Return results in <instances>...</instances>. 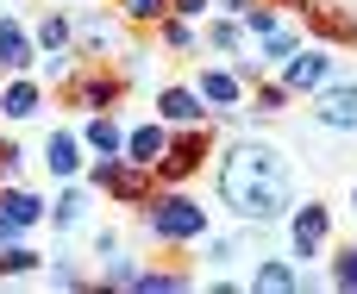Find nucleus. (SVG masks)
I'll list each match as a JSON object with an SVG mask.
<instances>
[{
  "label": "nucleus",
  "instance_id": "27",
  "mask_svg": "<svg viewBox=\"0 0 357 294\" xmlns=\"http://www.w3.org/2000/svg\"><path fill=\"white\" fill-rule=\"evenodd\" d=\"M238 25H245V38H264L270 25H282V13H276L270 0H251V6L238 13Z\"/></svg>",
  "mask_w": 357,
  "mask_h": 294
},
{
  "label": "nucleus",
  "instance_id": "31",
  "mask_svg": "<svg viewBox=\"0 0 357 294\" xmlns=\"http://www.w3.org/2000/svg\"><path fill=\"white\" fill-rule=\"evenodd\" d=\"M333 288L357 294V245H339L333 251Z\"/></svg>",
  "mask_w": 357,
  "mask_h": 294
},
{
  "label": "nucleus",
  "instance_id": "3",
  "mask_svg": "<svg viewBox=\"0 0 357 294\" xmlns=\"http://www.w3.org/2000/svg\"><path fill=\"white\" fill-rule=\"evenodd\" d=\"M144 226H151V238L157 245H195V238H207V213L188 201V194H176V188H151L144 194Z\"/></svg>",
  "mask_w": 357,
  "mask_h": 294
},
{
  "label": "nucleus",
  "instance_id": "10",
  "mask_svg": "<svg viewBox=\"0 0 357 294\" xmlns=\"http://www.w3.org/2000/svg\"><path fill=\"white\" fill-rule=\"evenodd\" d=\"M314 125L326 132H357V82H326L314 94Z\"/></svg>",
  "mask_w": 357,
  "mask_h": 294
},
{
  "label": "nucleus",
  "instance_id": "17",
  "mask_svg": "<svg viewBox=\"0 0 357 294\" xmlns=\"http://www.w3.org/2000/svg\"><path fill=\"white\" fill-rule=\"evenodd\" d=\"M44 107V88L31 82V75H6V88H0V113L6 119H31Z\"/></svg>",
  "mask_w": 357,
  "mask_h": 294
},
{
  "label": "nucleus",
  "instance_id": "30",
  "mask_svg": "<svg viewBox=\"0 0 357 294\" xmlns=\"http://www.w3.org/2000/svg\"><path fill=\"white\" fill-rule=\"evenodd\" d=\"M107 257H113V263H107V276H100V288H132V276H138V257H126L119 245H113Z\"/></svg>",
  "mask_w": 357,
  "mask_h": 294
},
{
  "label": "nucleus",
  "instance_id": "1",
  "mask_svg": "<svg viewBox=\"0 0 357 294\" xmlns=\"http://www.w3.org/2000/svg\"><path fill=\"white\" fill-rule=\"evenodd\" d=\"M220 201L245 219V226H270L289 213L295 201V176H289V157L264 138H238L220 163Z\"/></svg>",
  "mask_w": 357,
  "mask_h": 294
},
{
  "label": "nucleus",
  "instance_id": "12",
  "mask_svg": "<svg viewBox=\"0 0 357 294\" xmlns=\"http://www.w3.org/2000/svg\"><path fill=\"white\" fill-rule=\"evenodd\" d=\"M195 94H201V107H220V113H232V107L245 100V82H238L232 69H213V63H207V69L195 75Z\"/></svg>",
  "mask_w": 357,
  "mask_h": 294
},
{
  "label": "nucleus",
  "instance_id": "35",
  "mask_svg": "<svg viewBox=\"0 0 357 294\" xmlns=\"http://www.w3.org/2000/svg\"><path fill=\"white\" fill-rule=\"evenodd\" d=\"M207 6H213V0H169V13H176V19H201Z\"/></svg>",
  "mask_w": 357,
  "mask_h": 294
},
{
  "label": "nucleus",
  "instance_id": "6",
  "mask_svg": "<svg viewBox=\"0 0 357 294\" xmlns=\"http://www.w3.org/2000/svg\"><path fill=\"white\" fill-rule=\"evenodd\" d=\"M88 182H94L100 194L126 201V207H144V194L157 188V176H151L144 163H132V157H94V163H88Z\"/></svg>",
  "mask_w": 357,
  "mask_h": 294
},
{
  "label": "nucleus",
  "instance_id": "36",
  "mask_svg": "<svg viewBox=\"0 0 357 294\" xmlns=\"http://www.w3.org/2000/svg\"><path fill=\"white\" fill-rule=\"evenodd\" d=\"M276 13H307V0H270Z\"/></svg>",
  "mask_w": 357,
  "mask_h": 294
},
{
  "label": "nucleus",
  "instance_id": "11",
  "mask_svg": "<svg viewBox=\"0 0 357 294\" xmlns=\"http://www.w3.org/2000/svg\"><path fill=\"white\" fill-rule=\"evenodd\" d=\"M44 169H50L56 182L82 176V169H88V144H82L75 132H50V138H44Z\"/></svg>",
  "mask_w": 357,
  "mask_h": 294
},
{
  "label": "nucleus",
  "instance_id": "38",
  "mask_svg": "<svg viewBox=\"0 0 357 294\" xmlns=\"http://www.w3.org/2000/svg\"><path fill=\"white\" fill-rule=\"evenodd\" d=\"M6 238H13V226H6V219H0V245H6Z\"/></svg>",
  "mask_w": 357,
  "mask_h": 294
},
{
  "label": "nucleus",
  "instance_id": "2",
  "mask_svg": "<svg viewBox=\"0 0 357 294\" xmlns=\"http://www.w3.org/2000/svg\"><path fill=\"white\" fill-rule=\"evenodd\" d=\"M69 113H113L126 100V69H113L107 56H75V69L56 82Z\"/></svg>",
  "mask_w": 357,
  "mask_h": 294
},
{
  "label": "nucleus",
  "instance_id": "24",
  "mask_svg": "<svg viewBox=\"0 0 357 294\" xmlns=\"http://www.w3.org/2000/svg\"><path fill=\"white\" fill-rule=\"evenodd\" d=\"M38 263H44V257H38L31 245H13V238L0 245V276H6V282H13V276H31Z\"/></svg>",
  "mask_w": 357,
  "mask_h": 294
},
{
  "label": "nucleus",
  "instance_id": "15",
  "mask_svg": "<svg viewBox=\"0 0 357 294\" xmlns=\"http://www.w3.org/2000/svg\"><path fill=\"white\" fill-rule=\"evenodd\" d=\"M0 219H6L13 232H25V226H38V219H44V201H38L31 188L6 182V188H0Z\"/></svg>",
  "mask_w": 357,
  "mask_h": 294
},
{
  "label": "nucleus",
  "instance_id": "39",
  "mask_svg": "<svg viewBox=\"0 0 357 294\" xmlns=\"http://www.w3.org/2000/svg\"><path fill=\"white\" fill-rule=\"evenodd\" d=\"M351 207H357V188H351Z\"/></svg>",
  "mask_w": 357,
  "mask_h": 294
},
{
  "label": "nucleus",
  "instance_id": "13",
  "mask_svg": "<svg viewBox=\"0 0 357 294\" xmlns=\"http://www.w3.org/2000/svg\"><path fill=\"white\" fill-rule=\"evenodd\" d=\"M31 63H38L31 31H25L19 19H0V69H6V75H31Z\"/></svg>",
  "mask_w": 357,
  "mask_h": 294
},
{
  "label": "nucleus",
  "instance_id": "22",
  "mask_svg": "<svg viewBox=\"0 0 357 294\" xmlns=\"http://www.w3.org/2000/svg\"><path fill=\"white\" fill-rule=\"evenodd\" d=\"M295 44H301V31H295V25H270V31L257 38V63L270 69V63H282V56H289Z\"/></svg>",
  "mask_w": 357,
  "mask_h": 294
},
{
  "label": "nucleus",
  "instance_id": "19",
  "mask_svg": "<svg viewBox=\"0 0 357 294\" xmlns=\"http://www.w3.org/2000/svg\"><path fill=\"white\" fill-rule=\"evenodd\" d=\"M251 288L295 294V288H301V276H295V263H289V257H257V270H251Z\"/></svg>",
  "mask_w": 357,
  "mask_h": 294
},
{
  "label": "nucleus",
  "instance_id": "25",
  "mask_svg": "<svg viewBox=\"0 0 357 294\" xmlns=\"http://www.w3.org/2000/svg\"><path fill=\"white\" fill-rule=\"evenodd\" d=\"M238 44H245V25H238V19H213V25H207V50L238 56Z\"/></svg>",
  "mask_w": 357,
  "mask_h": 294
},
{
  "label": "nucleus",
  "instance_id": "16",
  "mask_svg": "<svg viewBox=\"0 0 357 294\" xmlns=\"http://www.w3.org/2000/svg\"><path fill=\"white\" fill-rule=\"evenodd\" d=\"M163 138H169V125H163V119H144V125H132V132H126V150H119V157H132V163H144V169H151V163L163 157Z\"/></svg>",
  "mask_w": 357,
  "mask_h": 294
},
{
  "label": "nucleus",
  "instance_id": "28",
  "mask_svg": "<svg viewBox=\"0 0 357 294\" xmlns=\"http://www.w3.org/2000/svg\"><path fill=\"white\" fill-rule=\"evenodd\" d=\"M157 38H163V50H195V25H188V19H176V13H163V19H157Z\"/></svg>",
  "mask_w": 357,
  "mask_h": 294
},
{
  "label": "nucleus",
  "instance_id": "18",
  "mask_svg": "<svg viewBox=\"0 0 357 294\" xmlns=\"http://www.w3.org/2000/svg\"><path fill=\"white\" fill-rule=\"evenodd\" d=\"M82 144H88L94 157H119V150H126V132H119V119H113V113H88Z\"/></svg>",
  "mask_w": 357,
  "mask_h": 294
},
{
  "label": "nucleus",
  "instance_id": "5",
  "mask_svg": "<svg viewBox=\"0 0 357 294\" xmlns=\"http://www.w3.org/2000/svg\"><path fill=\"white\" fill-rule=\"evenodd\" d=\"M326 82H339V56H333V44H295L289 56H282V88L289 94H320Z\"/></svg>",
  "mask_w": 357,
  "mask_h": 294
},
{
  "label": "nucleus",
  "instance_id": "7",
  "mask_svg": "<svg viewBox=\"0 0 357 294\" xmlns=\"http://www.w3.org/2000/svg\"><path fill=\"white\" fill-rule=\"evenodd\" d=\"M326 245H333V213H326V201L295 207V213H289V251H295V263H314Z\"/></svg>",
  "mask_w": 357,
  "mask_h": 294
},
{
  "label": "nucleus",
  "instance_id": "33",
  "mask_svg": "<svg viewBox=\"0 0 357 294\" xmlns=\"http://www.w3.org/2000/svg\"><path fill=\"white\" fill-rule=\"evenodd\" d=\"M19 163H25V157H19V144H13V138H0V182H13V176H19Z\"/></svg>",
  "mask_w": 357,
  "mask_h": 294
},
{
  "label": "nucleus",
  "instance_id": "21",
  "mask_svg": "<svg viewBox=\"0 0 357 294\" xmlns=\"http://www.w3.org/2000/svg\"><path fill=\"white\" fill-rule=\"evenodd\" d=\"M69 38H75V25H69L63 13H44V19L31 25V44H38V50H69Z\"/></svg>",
  "mask_w": 357,
  "mask_h": 294
},
{
  "label": "nucleus",
  "instance_id": "26",
  "mask_svg": "<svg viewBox=\"0 0 357 294\" xmlns=\"http://www.w3.org/2000/svg\"><path fill=\"white\" fill-rule=\"evenodd\" d=\"M113 13H119L126 25H157V19L169 13V0H113Z\"/></svg>",
  "mask_w": 357,
  "mask_h": 294
},
{
  "label": "nucleus",
  "instance_id": "37",
  "mask_svg": "<svg viewBox=\"0 0 357 294\" xmlns=\"http://www.w3.org/2000/svg\"><path fill=\"white\" fill-rule=\"evenodd\" d=\"M220 6H226V13H245V6H251V0H220Z\"/></svg>",
  "mask_w": 357,
  "mask_h": 294
},
{
  "label": "nucleus",
  "instance_id": "8",
  "mask_svg": "<svg viewBox=\"0 0 357 294\" xmlns=\"http://www.w3.org/2000/svg\"><path fill=\"white\" fill-rule=\"evenodd\" d=\"M307 31L320 38V44H333V50H351L357 44V13L351 6H339V0H307Z\"/></svg>",
  "mask_w": 357,
  "mask_h": 294
},
{
  "label": "nucleus",
  "instance_id": "29",
  "mask_svg": "<svg viewBox=\"0 0 357 294\" xmlns=\"http://www.w3.org/2000/svg\"><path fill=\"white\" fill-rule=\"evenodd\" d=\"M289 100H295V94H289L282 82H264V75H257V94H251L257 113H289Z\"/></svg>",
  "mask_w": 357,
  "mask_h": 294
},
{
  "label": "nucleus",
  "instance_id": "20",
  "mask_svg": "<svg viewBox=\"0 0 357 294\" xmlns=\"http://www.w3.org/2000/svg\"><path fill=\"white\" fill-rule=\"evenodd\" d=\"M44 219H50L56 232H75V226L88 219V194H75V188H63V194H56V207H44Z\"/></svg>",
  "mask_w": 357,
  "mask_h": 294
},
{
  "label": "nucleus",
  "instance_id": "34",
  "mask_svg": "<svg viewBox=\"0 0 357 294\" xmlns=\"http://www.w3.org/2000/svg\"><path fill=\"white\" fill-rule=\"evenodd\" d=\"M50 282H56V288H82V270H75V263H56Z\"/></svg>",
  "mask_w": 357,
  "mask_h": 294
},
{
  "label": "nucleus",
  "instance_id": "32",
  "mask_svg": "<svg viewBox=\"0 0 357 294\" xmlns=\"http://www.w3.org/2000/svg\"><path fill=\"white\" fill-rule=\"evenodd\" d=\"M238 257H245V238H213V245H207V263H213V270H220V263H238Z\"/></svg>",
  "mask_w": 357,
  "mask_h": 294
},
{
  "label": "nucleus",
  "instance_id": "9",
  "mask_svg": "<svg viewBox=\"0 0 357 294\" xmlns=\"http://www.w3.org/2000/svg\"><path fill=\"white\" fill-rule=\"evenodd\" d=\"M75 25V50L82 56H113V50H126V19H113V13H88V19H69Z\"/></svg>",
  "mask_w": 357,
  "mask_h": 294
},
{
  "label": "nucleus",
  "instance_id": "4",
  "mask_svg": "<svg viewBox=\"0 0 357 294\" xmlns=\"http://www.w3.org/2000/svg\"><path fill=\"white\" fill-rule=\"evenodd\" d=\"M207 157H213V132H207V125H169L163 157L151 163V176H157L163 188H182V182H188Z\"/></svg>",
  "mask_w": 357,
  "mask_h": 294
},
{
  "label": "nucleus",
  "instance_id": "23",
  "mask_svg": "<svg viewBox=\"0 0 357 294\" xmlns=\"http://www.w3.org/2000/svg\"><path fill=\"white\" fill-rule=\"evenodd\" d=\"M132 288H144V294H182V288H195V276H182V270H138Z\"/></svg>",
  "mask_w": 357,
  "mask_h": 294
},
{
  "label": "nucleus",
  "instance_id": "14",
  "mask_svg": "<svg viewBox=\"0 0 357 294\" xmlns=\"http://www.w3.org/2000/svg\"><path fill=\"white\" fill-rule=\"evenodd\" d=\"M157 119H163V125H201L207 107H201L195 88H157Z\"/></svg>",
  "mask_w": 357,
  "mask_h": 294
}]
</instances>
